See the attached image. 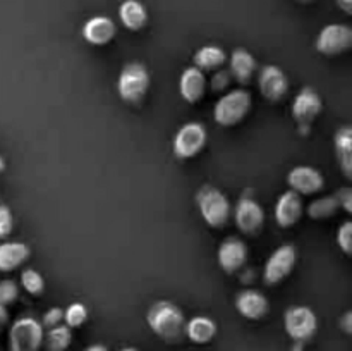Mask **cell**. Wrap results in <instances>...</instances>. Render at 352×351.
<instances>
[{
  "label": "cell",
  "instance_id": "cell-7",
  "mask_svg": "<svg viewBox=\"0 0 352 351\" xmlns=\"http://www.w3.org/2000/svg\"><path fill=\"white\" fill-rule=\"evenodd\" d=\"M296 262H298V250L294 244H282L268 257L263 268V281L268 286L278 284L291 275L296 267Z\"/></svg>",
  "mask_w": 352,
  "mask_h": 351
},
{
  "label": "cell",
  "instance_id": "cell-18",
  "mask_svg": "<svg viewBox=\"0 0 352 351\" xmlns=\"http://www.w3.org/2000/svg\"><path fill=\"white\" fill-rule=\"evenodd\" d=\"M206 89V78L198 67H188L179 78V92L188 103H196L203 98Z\"/></svg>",
  "mask_w": 352,
  "mask_h": 351
},
{
  "label": "cell",
  "instance_id": "cell-5",
  "mask_svg": "<svg viewBox=\"0 0 352 351\" xmlns=\"http://www.w3.org/2000/svg\"><path fill=\"white\" fill-rule=\"evenodd\" d=\"M43 326L34 317H19L10 326V351H38L43 344Z\"/></svg>",
  "mask_w": 352,
  "mask_h": 351
},
{
  "label": "cell",
  "instance_id": "cell-21",
  "mask_svg": "<svg viewBox=\"0 0 352 351\" xmlns=\"http://www.w3.org/2000/svg\"><path fill=\"white\" fill-rule=\"evenodd\" d=\"M30 258V248L19 241L0 244V272H10Z\"/></svg>",
  "mask_w": 352,
  "mask_h": 351
},
{
  "label": "cell",
  "instance_id": "cell-32",
  "mask_svg": "<svg viewBox=\"0 0 352 351\" xmlns=\"http://www.w3.org/2000/svg\"><path fill=\"white\" fill-rule=\"evenodd\" d=\"M62 320H64V310L58 308V306H54V308H50L43 315V322H41V326L47 327V329H52V327L60 326Z\"/></svg>",
  "mask_w": 352,
  "mask_h": 351
},
{
  "label": "cell",
  "instance_id": "cell-2",
  "mask_svg": "<svg viewBox=\"0 0 352 351\" xmlns=\"http://www.w3.org/2000/svg\"><path fill=\"white\" fill-rule=\"evenodd\" d=\"M196 203H198L203 220L210 227H223L229 222L230 203L220 189L213 186H203L196 195Z\"/></svg>",
  "mask_w": 352,
  "mask_h": 351
},
{
  "label": "cell",
  "instance_id": "cell-36",
  "mask_svg": "<svg viewBox=\"0 0 352 351\" xmlns=\"http://www.w3.org/2000/svg\"><path fill=\"white\" fill-rule=\"evenodd\" d=\"M9 322V313H7V308L3 305H0V332L3 330V327Z\"/></svg>",
  "mask_w": 352,
  "mask_h": 351
},
{
  "label": "cell",
  "instance_id": "cell-4",
  "mask_svg": "<svg viewBox=\"0 0 352 351\" xmlns=\"http://www.w3.org/2000/svg\"><path fill=\"white\" fill-rule=\"evenodd\" d=\"M251 102L253 100L246 89H232V92L220 96L219 102L215 103V109H213V117H215L217 124L223 127L239 124L250 112Z\"/></svg>",
  "mask_w": 352,
  "mask_h": 351
},
{
  "label": "cell",
  "instance_id": "cell-24",
  "mask_svg": "<svg viewBox=\"0 0 352 351\" xmlns=\"http://www.w3.org/2000/svg\"><path fill=\"white\" fill-rule=\"evenodd\" d=\"M192 61H195V67H198L199 71H219L226 64L227 55L223 48L217 45H206L196 52Z\"/></svg>",
  "mask_w": 352,
  "mask_h": 351
},
{
  "label": "cell",
  "instance_id": "cell-31",
  "mask_svg": "<svg viewBox=\"0 0 352 351\" xmlns=\"http://www.w3.org/2000/svg\"><path fill=\"white\" fill-rule=\"evenodd\" d=\"M14 227V217L12 212H10L9 206L0 205V240L9 236L12 233Z\"/></svg>",
  "mask_w": 352,
  "mask_h": 351
},
{
  "label": "cell",
  "instance_id": "cell-34",
  "mask_svg": "<svg viewBox=\"0 0 352 351\" xmlns=\"http://www.w3.org/2000/svg\"><path fill=\"white\" fill-rule=\"evenodd\" d=\"M337 200H339V205L344 206L347 213L352 212V191L351 188H342L339 193H337Z\"/></svg>",
  "mask_w": 352,
  "mask_h": 351
},
{
  "label": "cell",
  "instance_id": "cell-11",
  "mask_svg": "<svg viewBox=\"0 0 352 351\" xmlns=\"http://www.w3.org/2000/svg\"><path fill=\"white\" fill-rule=\"evenodd\" d=\"M234 219L241 233L246 236H256L265 224V212L256 200L243 196L236 205Z\"/></svg>",
  "mask_w": 352,
  "mask_h": 351
},
{
  "label": "cell",
  "instance_id": "cell-38",
  "mask_svg": "<svg viewBox=\"0 0 352 351\" xmlns=\"http://www.w3.org/2000/svg\"><path fill=\"white\" fill-rule=\"evenodd\" d=\"M85 351H109V350H107V346H103V344H91V346L86 348Z\"/></svg>",
  "mask_w": 352,
  "mask_h": 351
},
{
  "label": "cell",
  "instance_id": "cell-17",
  "mask_svg": "<svg viewBox=\"0 0 352 351\" xmlns=\"http://www.w3.org/2000/svg\"><path fill=\"white\" fill-rule=\"evenodd\" d=\"M113 36H116V24L107 16L91 17L82 26V38L96 47L110 43Z\"/></svg>",
  "mask_w": 352,
  "mask_h": 351
},
{
  "label": "cell",
  "instance_id": "cell-28",
  "mask_svg": "<svg viewBox=\"0 0 352 351\" xmlns=\"http://www.w3.org/2000/svg\"><path fill=\"white\" fill-rule=\"evenodd\" d=\"M88 319V308H86L82 303H72L67 306V310L64 312V320L65 326L74 329V327H81L82 323Z\"/></svg>",
  "mask_w": 352,
  "mask_h": 351
},
{
  "label": "cell",
  "instance_id": "cell-8",
  "mask_svg": "<svg viewBox=\"0 0 352 351\" xmlns=\"http://www.w3.org/2000/svg\"><path fill=\"white\" fill-rule=\"evenodd\" d=\"M316 50L322 55H340L352 45V30L346 24H329L316 36Z\"/></svg>",
  "mask_w": 352,
  "mask_h": 351
},
{
  "label": "cell",
  "instance_id": "cell-1",
  "mask_svg": "<svg viewBox=\"0 0 352 351\" xmlns=\"http://www.w3.org/2000/svg\"><path fill=\"white\" fill-rule=\"evenodd\" d=\"M150 329L167 343H179L186 336V317L182 310L172 301L153 303L146 313Z\"/></svg>",
  "mask_w": 352,
  "mask_h": 351
},
{
  "label": "cell",
  "instance_id": "cell-27",
  "mask_svg": "<svg viewBox=\"0 0 352 351\" xmlns=\"http://www.w3.org/2000/svg\"><path fill=\"white\" fill-rule=\"evenodd\" d=\"M21 284L26 289L30 295L38 296L45 291V279L41 277L40 272L33 270V268H26L21 274Z\"/></svg>",
  "mask_w": 352,
  "mask_h": 351
},
{
  "label": "cell",
  "instance_id": "cell-41",
  "mask_svg": "<svg viewBox=\"0 0 352 351\" xmlns=\"http://www.w3.org/2000/svg\"><path fill=\"white\" fill-rule=\"evenodd\" d=\"M298 2H301V3H309V2H313V0H298Z\"/></svg>",
  "mask_w": 352,
  "mask_h": 351
},
{
  "label": "cell",
  "instance_id": "cell-13",
  "mask_svg": "<svg viewBox=\"0 0 352 351\" xmlns=\"http://www.w3.org/2000/svg\"><path fill=\"white\" fill-rule=\"evenodd\" d=\"M287 182L292 191L298 195H315L322 191L325 179L318 169L309 167V165H298L289 172Z\"/></svg>",
  "mask_w": 352,
  "mask_h": 351
},
{
  "label": "cell",
  "instance_id": "cell-16",
  "mask_svg": "<svg viewBox=\"0 0 352 351\" xmlns=\"http://www.w3.org/2000/svg\"><path fill=\"white\" fill-rule=\"evenodd\" d=\"M236 308L244 319L250 320H260L270 310L268 305V299L265 298V295H261L256 289H244L237 295L236 298Z\"/></svg>",
  "mask_w": 352,
  "mask_h": 351
},
{
  "label": "cell",
  "instance_id": "cell-14",
  "mask_svg": "<svg viewBox=\"0 0 352 351\" xmlns=\"http://www.w3.org/2000/svg\"><path fill=\"white\" fill-rule=\"evenodd\" d=\"M217 258H219V265L223 272L234 274L239 268H243L244 264L248 262V246L239 237L230 236L222 241Z\"/></svg>",
  "mask_w": 352,
  "mask_h": 351
},
{
  "label": "cell",
  "instance_id": "cell-19",
  "mask_svg": "<svg viewBox=\"0 0 352 351\" xmlns=\"http://www.w3.org/2000/svg\"><path fill=\"white\" fill-rule=\"evenodd\" d=\"M256 65V58L246 48H236L230 55V74L241 85H248L253 79Z\"/></svg>",
  "mask_w": 352,
  "mask_h": 351
},
{
  "label": "cell",
  "instance_id": "cell-29",
  "mask_svg": "<svg viewBox=\"0 0 352 351\" xmlns=\"http://www.w3.org/2000/svg\"><path fill=\"white\" fill-rule=\"evenodd\" d=\"M19 296V288L12 279H3L0 281V305H12Z\"/></svg>",
  "mask_w": 352,
  "mask_h": 351
},
{
  "label": "cell",
  "instance_id": "cell-25",
  "mask_svg": "<svg viewBox=\"0 0 352 351\" xmlns=\"http://www.w3.org/2000/svg\"><path fill=\"white\" fill-rule=\"evenodd\" d=\"M43 343L47 351H65L72 343L71 327L64 326V323L52 327L43 336Z\"/></svg>",
  "mask_w": 352,
  "mask_h": 351
},
{
  "label": "cell",
  "instance_id": "cell-22",
  "mask_svg": "<svg viewBox=\"0 0 352 351\" xmlns=\"http://www.w3.org/2000/svg\"><path fill=\"white\" fill-rule=\"evenodd\" d=\"M184 334L195 344H206L217 336V323L210 317H192L189 322H186Z\"/></svg>",
  "mask_w": 352,
  "mask_h": 351
},
{
  "label": "cell",
  "instance_id": "cell-9",
  "mask_svg": "<svg viewBox=\"0 0 352 351\" xmlns=\"http://www.w3.org/2000/svg\"><path fill=\"white\" fill-rule=\"evenodd\" d=\"M206 127L199 123H188L174 136V153L179 158H192L205 148Z\"/></svg>",
  "mask_w": 352,
  "mask_h": 351
},
{
  "label": "cell",
  "instance_id": "cell-10",
  "mask_svg": "<svg viewBox=\"0 0 352 351\" xmlns=\"http://www.w3.org/2000/svg\"><path fill=\"white\" fill-rule=\"evenodd\" d=\"M322 109L323 102L316 89L306 86L296 95L294 102H292V117H294L296 124L306 131V127L311 126L313 120L320 116Z\"/></svg>",
  "mask_w": 352,
  "mask_h": 351
},
{
  "label": "cell",
  "instance_id": "cell-12",
  "mask_svg": "<svg viewBox=\"0 0 352 351\" xmlns=\"http://www.w3.org/2000/svg\"><path fill=\"white\" fill-rule=\"evenodd\" d=\"M258 86L268 102H280L289 92V79L277 65H265L258 76Z\"/></svg>",
  "mask_w": 352,
  "mask_h": 351
},
{
  "label": "cell",
  "instance_id": "cell-15",
  "mask_svg": "<svg viewBox=\"0 0 352 351\" xmlns=\"http://www.w3.org/2000/svg\"><path fill=\"white\" fill-rule=\"evenodd\" d=\"M302 215L301 196L296 191H285L275 203V220L280 227H292Z\"/></svg>",
  "mask_w": 352,
  "mask_h": 351
},
{
  "label": "cell",
  "instance_id": "cell-3",
  "mask_svg": "<svg viewBox=\"0 0 352 351\" xmlns=\"http://www.w3.org/2000/svg\"><path fill=\"white\" fill-rule=\"evenodd\" d=\"M150 88V72L141 62H129L117 79L119 96L127 103H138L144 98Z\"/></svg>",
  "mask_w": 352,
  "mask_h": 351
},
{
  "label": "cell",
  "instance_id": "cell-33",
  "mask_svg": "<svg viewBox=\"0 0 352 351\" xmlns=\"http://www.w3.org/2000/svg\"><path fill=\"white\" fill-rule=\"evenodd\" d=\"M227 85H229V72L220 71V69L215 71V74L212 78V88L215 92H220V89H226Z\"/></svg>",
  "mask_w": 352,
  "mask_h": 351
},
{
  "label": "cell",
  "instance_id": "cell-37",
  "mask_svg": "<svg viewBox=\"0 0 352 351\" xmlns=\"http://www.w3.org/2000/svg\"><path fill=\"white\" fill-rule=\"evenodd\" d=\"M337 6L346 14H352V0H337Z\"/></svg>",
  "mask_w": 352,
  "mask_h": 351
},
{
  "label": "cell",
  "instance_id": "cell-26",
  "mask_svg": "<svg viewBox=\"0 0 352 351\" xmlns=\"http://www.w3.org/2000/svg\"><path fill=\"white\" fill-rule=\"evenodd\" d=\"M340 209L339 200L337 196H323V198L315 200V202L309 203L308 213L311 219L315 220H325L330 219L337 213V210Z\"/></svg>",
  "mask_w": 352,
  "mask_h": 351
},
{
  "label": "cell",
  "instance_id": "cell-6",
  "mask_svg": "<svg viewBox=\"0 0 352 351\" xmlns=\"http://www.w3.org/2000/svg\"><path fill=\"white\" fill-rule=\"evenodd\" d=\"M285 332L296 343H306L318 329V319L308 306H291L284 315Z\"/></svg>",
  "mask_w": 352,
  "mask_h": 351
},
{
  "label": "cell",
  "instance_id": "cell-23",
  "mask_svg": "<svg viewBox=\"0 0 352 351\" xmlns=\"http://www.w3.org/2000/svg\"><path fill=\"white\" fill-rule=\"evenodd\" d=\"M336 155L340 169L347 179L352 178V129L349 126H342L337 129L336 138Z\"/></svg>",
  "mask_w": 352,
  "mask_h": 351
},
{
  "label": "cell",
  "instance_id": "cell-20",
  "mask_svg": "<svg viewBox=\"0 0 352 351\" xmlns=\"http://www.w3.org/2000/svg\"><path fill=\"white\" fill-rule=\"evenodd\" d=\"M119 17L129 31L143 30L148 23V12L140 0H124L119 7Z\"/></svg>",
  "mask_w": 352,
  "mask_h": 351
},
{
  "label": "cell",
  "instance_id": "cell-40",
  "mask_svg": "<svg viewBox=\"0 0 352 351\" xmlns=\"http://www.w3.org/2000/svg\"><path fill=\"white\" fill-rule=\"evenodd\" d=\"M119 351H138L136 348H122V350H119Z\"/></svg>",
  "mask_w": 352,
  "mask_h": 351
},
{
  "label": "cell",
  "instance_id": "cell-30",
  "mask_svg": "<svg viewBox=\"0 0 352 351\" xmlns=\"http://www.w3.org/2000/svg\"><path fill=\"white\" fill-rule=\"evenodd\" d=\"M337 244L346 255H351L352 251V222L346 220L337 231Z\"/></svg>",
  "mask_w": 352,
  "mask_h": 351
},
{
  "label": "cell",
  "instance_id": "cell-35",
  "mask_svg": "<svg viewBox=\"0 0 352 351\" xmlns=\"http://www.w3.org/2000/svg\"><path fill=\"white\" fill-rule=\"evenodd\" d=\"M340 327H342L347 334L352 332V313L351 312H346V315L340 319Z\"/></svg>",
  "mask_w": 352,
  "mask_h": 351
},
{
  "label": "cell",
  "instance_id": "cell-39",
  "mask_svg": "<svg viewBox=\"0 0 352 351\" xmlns=\"http://www.w3.org/2000/svg\"><path fill=\"white\" fill-rule=\"evenodd\" d=\"M3 169H6V162H3V158L0 157V172H2Z\"/></svg>",
  "mask_w": 352,
  "mask_h": 351
}]
</instances>
